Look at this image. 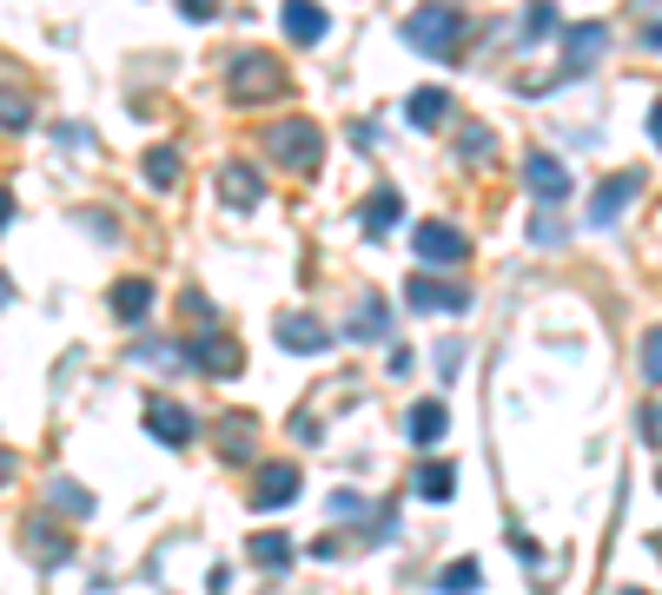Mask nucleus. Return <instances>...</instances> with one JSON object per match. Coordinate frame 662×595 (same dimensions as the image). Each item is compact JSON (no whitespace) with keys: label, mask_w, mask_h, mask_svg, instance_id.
<instances>
[{"label":"nucleus","mask_w":662,"mask_h":595,"mask_svg":"<svg viewBox=\"0 0 662 595\" xmlns=\"http://www.w3.org/2000/svg\"><path fill=\"white\" fill-rule=\"evenodd\" d=\"M265 152H272L278 165H292V172H318V165H324V139H318L311 119H278V126L265 133Z\"/></svg>","instance_id":"obj_1"},{"label":"nucleus","mask_w":662,"mask_h":595,"mask_svg":"<svg viewBox=\"0 0 662 595\" xmlns=\"http://www.w3.org/2000/svg\"><path fill=\"white\" fill-rule=\"evenodd\" d=\"M398 34H404V41H411L418 54H450V41L464 34V21H457L450 8H418V14H411V21H404Z\"/></svg>","instance_id":"obj_2"},{"label":"nucleus","mask_w":662,"mask_h":595,"mask_svg":"<svg viewBox=\"0 0 662 595\" xmlns=\"http://www.w3.org/2000/svg\"><path fill=\"white\" fill-rule=\"evenodd\" d=\"M404 298H411L418 311H470V285H457V278H437V272H411Z\"/></svg>","instance_id":"obj_3"},{"label":"nucleus","mask_w":662,"mask_h":595,"mask_svg":"<svg viewBox=\"0 0 662 595\" xmlns=\"http://www.w3.org/2000/svg\"><path fill=\"white\" fill-rule=\"evenodd\" d=\"M642 192V172L629 165V172H616V179H603L596 192H590V226H616L623 219V206Z\"/></svg>","instance_id":"obj_4"},{"label":"nucleus","mask_w":662,"mask_h":595,"mask_svg":"<svg viewBox=\"0 0 662 595\" xmlns=\"http://www.w3.org/2000/svg\"><path fill=\"white\" fill-rule=\"evenodd\" d=\"M146 431L159 437V444H193L199 437V424H193V411L186 404H173V397H152V404H146Z\"/></svg>","instance_id":"obj_5"},{"label":"nucleus","mask_w":662,"mask_h":595,"mask_svg":"<svg viewBox=\"0 0 662 595\" xmlns=\"http://www.w3.org/2000/svg\"><path fill=\"white\" fill-rule=\"evenodd\" d=\"M278 87H285L278 60H265V54H239V60H232V93H239V100H265V93H278Z\"/></svg>","instance_id":"obj_6"},{"label":"nucleus","mask_w":662,"mask_h":595,"mask_svg":"<svg viewBox=\"0 0 662 595\" xmlns=\"http://www.w3.org/2000/svg\"><path fill=\"white\" fill-rule=\"evenodd\" d=\"M186 364H199V370H213V377H232L246 357H239V344H232L226 331H213V324H206V331L186 344Z\"/></svg>","instance_id":"obj_7"},{"label":"nucleus","mask_w":662,"mask_h":595,"mask_svg":"<svg viewBox=\"0 0 662 595\" xmlns=\"http://www.w3.org/2000/svg\"><path fill=\"white\" fill-rule=\"evenodd\" d=\"M603 47H609V27H603V21H583V27H563V73H590Z\"/></svg>","instance_id":"obj_8"},{"label":"nucleus","mask_w":662,"mask_h":595,"mask_svg":"<svg viewBox=\"0 0 662 595\" xmlns=\"http://www.w3.org/2000/svg\"><path fill=\"white\" fill-rule=\"evenodd\" d=\"M524 185L544 198V206H557V198H570V165L550 159V152H530V159H524Z\"/></svg>","instance_id":"obj_9"},{"label":"nucleus","mask_w":662,"mask_h":595,"mask_svg":"<svg viewBox=\"0 0 662 595\" xmlns=\"http://www.w3.org/2000/svg\"><path fill=\"white\" fill-rule=\"evenodd\" d=\"M411 245H418V259H424V265H457V259L470 252V245H464V232H457V226H437V219H431V226H418V232H411Z\"/></svg>","instance_id":"obj_10"},{"label":"nucleus","mask_w":662,"mask_h":595,"mask_svg":"<svg viewBox=\"0 0 662 595\" xmlns=\"http://www.w3.org/2000/svg\"><path fill=\"white\" fill-rule=\"evenodd\" d=\"M298 464H265L259 470V483H252V510H285L292 496H298Z\"/></svg>","instance_id":"obj_11"},{"label":"nucleus","mask_w":662,"mask_h":595,"mask_svg":"<svg viewBox=\"0 0 662 595\" xmlns=\"http://www.w3.org/2000/svg\"><path fill=\"white\" fill-rule=\"evenodd\" d=\"M278 27H285V41H298V47H311V41H324V27H331V14H324V8H311V0H292V8L278 14Z\"/></svg>","instance_id":"obj_12"},{"label":"nucleus","mask_w":662,"mask_h":595,"mask_svg":"<svg viewBox=\"0 0 662 595\" xmlns=\"http://www.w3.org/2000/svg\"><path fill=\"white\" fill-rule=\"evenodd\" d=\"M450 431V411L437 404V397H424V404H411V417H404V437L418 444V450H431L437 437Z\"/></svg>","instance_id":"obj_13"},{"label":"nucleus","mask_w":662,"mask_h":595,"mask_svg":"<svg viewBox=\"0 0 662 595\" xmlns=\"http://www.w3.org/2000/svg\"><path fill=\"white\" fill-rule=\"evenodd\" d=\"M278 344H285V351H298V357H318V351H331V331H324L318 318H305V311H298V318H285V324H278Z\"/></svg>","instance_id":"obj_14"},{"label":"nucleus","mask_w":662,"mask_h":595,"mask_svg":"<svg viewBox=\"0 0 662 595\" xmlns=\"http://www.w3.org/2000/svg\"><path fill=\"white\" fill-rule=\"evenodd\" d=\"M358 219H365V232L372 239H385L391 232V219H404V198H398V185H378L365 206H358Z\"/></svg>","instance_id":"obj_15"},{"label":"nucleus","mask_w":662,"mask_h":595,"mask_svg":"<svg viewBox=\"0 0 662 595\" xmlns=\"http://www.w3.org/2000/svg\"><path fill=\"white\" fill-rule=\"evenodd\" d=\"M404 113H411V126H424V133H431V126H444V113H450V93H444V87H418V93L404 100Z\"/></svg>","instance_id":"obj_16"},{"label":"nucleus","mask_w":662,"mask_h":595,"mask_svg":"<svg viewBox=\"0 0 662 595\" xmlns=\"http://www.w3.org/2000/svg\"><path fill=\"white\" fill-rule=\"evenodd\" d=\"M113 311H119L126 324L146 318V311H152V285H146V278H119V285H113Z\"/></svg>","instance_id":"obj_17"},{"label":"nucleus","mask_w":662,"mask_h":595,"mask_svg":"<svg viewBox=\"0 0 662 595\" xmlns=\"http://www.w3.org/2000/svg\"><path fill=\"white\" fill-rule=\"evenodd\" d=\"M219 192L232 198V206H259V192H265V185H259L252 165H226V172H219Z\"/></svg>","instance_id":"obj_18"},{"label":"nucleus","mask_w":662,"mask_h":595,"mask_svg":"<svg viewBox=\"0 0 662 595\" xmlns=\"http://www.w3.org/2000/svg\"><path fill=\"white\" fill-rule=\"evenodd\" d=\"M385 331H391V305H385V298H365V305H358V318H352V337L378 344Z\"/></svg>","instance_id":"obj_19"},{"label":"nucleus","mask_w":662,"mask_h":595,"mask_svg":"<svg viewBox=\"0 0 662 595\" xmlns=\"http://www.w3.org/2000/svg\"><path fill=\"white\" fill-rule=\"evenodd\" d=\"M457 490V464H418V496L424 503H444Z\"/></svg>","instance_id":"obj_20"},{"label":"nucleus","mask_w":662,"mask_h":595,"mask_svg":"<svg viewBox=\"0 0 662 595\" xmlns=\"http://www.w3.org/2000/svg\"><path fill=\"white\" fill-rule=\"evenodd\" d=\"M252 562H259V569H285V562H292V536L259 529V536H252Z\"/></svg>","instance_id":"obj_21"},{"label":"nucleus","mask_w":662,"mask_h":595,"mask_svg":"<svg viewBox=\"0 0 662 595\" xmlns=\"http://www.w3.org/2000/svg\"><path fill=\"white\" fill-rule=\"evenodd\" d=\"M21 542H27L41 562H60V556H67V542H60V529H54V523H27V529H21Z\"/></svg>","instance_id":"obj_22"},{"label":"nucleus","mask_w":662,"mask_h":595,"mask_svg":"<svg viewBox=\"0 0 662 595\" xmlns=\"http://www.w3.org/2000/svg\"><path fill=\"white\" fill-rule=\"evenodd\" d=\"M477 582H483V569L464 556V562H450V569L437 575V595H477Z\"/></svg>","instance_id":"obj_23"},{"label":"nucleus","mask_w":662,"mask_h":595,"mask_svg":"<svg viewBox=\"0 0 662 595\" xmlns=\"http://www.w3.org/2000/svg\"><path fill=\"white\" fill-rule=\"evenodd\" d=\"M146 179H152V185H173V179H180V152H173V146H152V152H146Z\"/></svg>","instance_id":"obj_24"},{"label":"nucleus","mask_w":662,"mask_h":595,"mask_svg":"<svg viewBox=\"0 0 662 595\" xmlns=\"http://www.w3.org/2000/svg\"><path fill=\"white\" fill-rule=\"evenodd\" d=\"M544 34H563L557 8H530V14H524V41H544Z\"/></svg>","instance_id":"obj_25"},{"label":"nucleus","mask_w":662,"mask_h":595,"mask_svg":"<svg viewBox=\"0 0 662 595\" xmlns=\"http://www.w3.org/2000/svg\"><path fill=\"white\" fill-rule=\"evenodd\" d=\"M530 245H563V226H557V213H537V219H530Z\"/></svg>","instance_id":"obj_26"},{"label":"nucleus","mask_w":662,"mask_h":595,"mask_svg":"<svg viewBox=\"0 0 662 595\" xmlns=\"http://www.w3.org/2000/svg\"><path fill=\"white\" fill-rule=\"evenodd\" d=\"M219 431H226V457H246V450H252V437H246L252 424H246V417H226Z\"/></svg>","instance_id":"obj_27"},{"label":"nucleus","mask_w":662,"mask_h":595,"mask_svg":"<svg viewBox=\"0 0 662 595\" xmlns=\"http://www.w3.org/2000/svg\"><path fill=\"white\" fill-rule=\"evenodd\" d=\"M642 377H649V384H662V331H649V337H642Z\"/></svg>","instance_id":"obj_28"},{"label":"nucleus","mask_w":662,"mask_h":595,"mask_svg":"<svg viewBox=\"0 0 662 595\" xmlns=\"http://www.w3.org/2000/svg\"><path fill=\"white\" fill-rule=\"evenodd\" d=\"M54 503H60V510H73V516H87V510H93V496H87V490H73V483H54Z\"/></svg>","instance_id":"obj_29"},{"label":"nucleus","mask_w":662,"mask_h":595,"mask_svg":"<svg viewBox=\"0 0 662 595\" xmlns=\"http://www.w3.org/2000/svg\"><path fill=\"white\" fill-rule=\"evenodd\" d=\"M457 364H464V344H457V337H444V344H437V370H444V377H450V370H457Z\"/></svg>","instance_id":"obj_30"},{"label":"nucleus","mask_w":662,"mask_h":595,"mask_svg":"<svg viewBox=\"0 0 662 595\" xmlns=\"http://www.w3.org/2000/svg\"><path fill=\"white\" fill-rule=\"evenodd\" d=\"M331 510H339V516H358V510H365V496H352V490H339V496H331Z\"/></svg>","instance_id":"obj_31"},{"label":"nucleus","mask_w":662,"mask_h":595,"mask_svg":"<svg viewBox=\"0 0 662 595\" xmlns=\"http://www.w3.org/2000/svg\"><path fill=\"white\" fill-rule=\"evenodd\" d=\"M411 364H418V357H411L404 344H391V377H411Z\"/></svg>","instance_id":"obj_32"},{"label":"nucleus","mask_w":662,"mask_h":595,"mask_svg":"<svg viewBox=\"0 0 662 595\" xmlns=\"http://www.w3.org/2000/svg\"><path fill=\"white\" fill-rule=\"evenodd\" d=\"M642 437H649V444H662V411H642Z\"/></svg>","instance_id":"obj_33"},{"label":"nucleus","mask_w":662,"mask_h":595,"mask_svg":"<svg viewBox=\"0 0 662 595\" xmlns=\"http://www.w3.org/2000/svg\"><path fill=\"white\" fill-rule=\"evenodd\" d=\"M649 139H655V146H662V106H655V113H649Z\"/></svg>","instance_id":"obj_34"},{"label":"nucleus","mask_w":662,"mask_h":595,"mask_svg":"<svg viewBox=\"0 0 662 595\" xmlns=\"http://www.w3.org/2000/svg\"><path fill=\"white\" fill-rule=\"evenodd\" d=\"M649 47H655V54H662V21H655V27H649Z\"/></svg>","instance_id":"obj_35"},{"label":"nucleus","mask_w":662,"mask_h":595,"mask_svg":"<svg viewBox=\"0 0 662 595\" xmlns=\"http://www.w3.org/2000/svg\"><path fill=\"white\" fill-rule=\"evenodd\" d=\"M616 595H642V588H616Z\"/></svg>","instance_id":"obj_36"}]
</instances>
